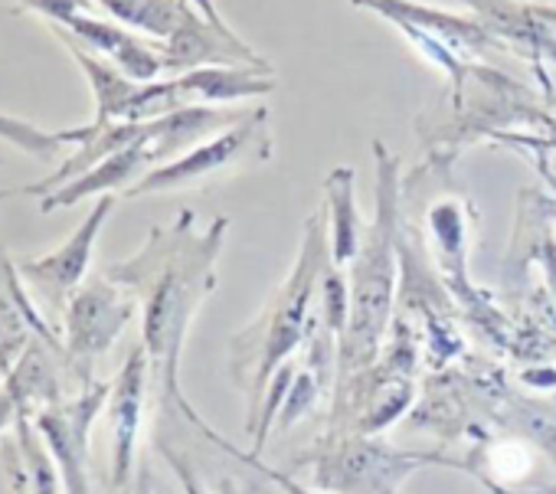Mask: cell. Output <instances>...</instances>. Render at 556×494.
Segmentation results:
<instances>
[{
    "instance_id": "6da1fadb",
    "label": "cell",
    "mask_w": 556,
    "mask_h": 494,
    "mask_svg": "<svg viewBox=\"0 0 556 494\" xmlns=\"http://www.w3.org/2000/svg\"><path fill=\"white\" fill-rule=\"evenodd\" d=\"M223 229L226 219H216L200 236L193 232V213H180L174 226L151 229L138 256L105 273L141 305V344L148 351L161 416H180L197 429H206V422L180 393V354L200 305L216 289V253Z\"/></svg>"
},
{
    "instance_id": "7a4b0ae2",
    "label": "cell",
    "mask_w": 556,
    "mask_h": 494,
    "mask_svg": "<svg viewBox=\"0 0 556 494\" xmlns=\"http://www.w3.org/2000/svg\"><path fill=\"white\" fill-rule=\"evenodd\" d=\"M328 213L318 210L308 226H305V239H302V256L299 266L292 269V276L286 279V286L275 292L271 305L262 308V315L239 334H232V380L245 383L249 396H252V416H249V429H255L258 422V396L262 387L268 383L271 370L282 364L295 347H302L308 341L312 331V299H315V286L325 279L331 259H328Z\"/></svg>"
},
{
    "instance_id": "3957f363",
    "label": "cell",
    "mask_w": 556,
    "mask_h": 494,
    "mask_svg": "<svg viewBox=\"0 0 556 494\" xmlns=\"http://www.w3.org/2000/svg\"><path fill=\"white\" fill-rule=\"evenodd\" d=\"M377 151V216L364 226L361 250L354 256L351 276V321L348 341L341 344V373L357 377L367 370L380 351L383 331L393 312L396 289V157L374 141Z\"/></svg>"
},
{
    "instance_id": "277c9868",
    "label": "cell",
    "mask_w": 556,
    "mask_h": 494,
    "mask_svg": "<svg viewBox=\"0 0 556 494\" xmlns=\"http://www.w3.org/2000/svg\"><path fill=\"white\" fill-rule=\"evenodd\" d=\"M138 299L112 282L109 276H92L73 295L63 318V347L66 364L79 390H89L96 380V364L112 351L118 334L135 321Z\"/></svg>"
},
{
    "instance_id": "5b68a950",
    "label": "cell",
    "mask_w": 556,
    "mask_h": 494,
    "mask_svg": "<svg viewBox=\"0 0 556 494\" xmlns=\"http://www.w3.org/2000/svg\"><path fill=\"white\" fill-rule=\"evenodd\" d=\"M112 210H115V197L102 193V200L92 206V213L79 223V229L60 245L56 253L17 259V273H21L27 292L34 295L43 318L53 325V331H60V334H63V318H66L73 295L86 286L99 232H102L105 219L112 216Z\"/></svg>"
},
{
    "instance_id": "8992f818",
    "label": "cell",
    "mask_w": 556,
    "mask_h": 494,
    "mask_svg": "<svg viewBox=\"0 0 556 494\" xmlns=\"http://www.w3.org/2000/svg\"><path fill=\"white\" fill-rule=\"evenodd\" d=\"M112 383L99 380L83 393H73L34 416L47 448L53 452L66 494H92V426L105 409Z\"/></svg>"
},
{
    "instance_id": "52a82bcc",
    "label": "cell",
    "mask_w": 556,
    "mask_h": 494,
    "mask_svg": "<svg viewBox=\"0 0 556 494\" xmlns=\"http://www.w3.org/2000/svg\"><path fill=\"white\" fill-rule=\"evenodd\" d=\"M426 461H445V458L406 455L367 439H341V442H328L315 484L334 494H396L403 478Z\"/></svg>"
},
{
    "instance_id": "ba28073f",
    "label": "cell",
    "mask_w": 556,
    "mask_h": 494,
    "mask_svg": "<svg viewBox=\"0 0 556 494\" xmlns=\"http://www.w3.org/2000/svg\"><path fill=\"white\" fill-rule=\"evenodd\" d=\"M262 128H265V115L262 112L249 115L242 125L226 128L216 138H206L203 144L190 148L184 157L154 167L138 183H131L125 190V197H148V193H161V190H180V187L203 183V180L242 164L245 154L268 161V141H262Z\"/></svg>"
},
{
    "instance_id": "9c48e42d",
    "label": "cell",
    "mask_w": 556,
    "mask_h": 494,
    "mask_svg": "<svg viewBox=\"0 0 556 494\" xmlns=\"http://www.w3.org/2000/svg\"><path fill=\"white\" fill-rule=\"evenodd\" d=\"M151 383V364L144 344H138L122 373L112 383L105 403L109 422V491H125L135 481V458H138V432L144 416V396Z\"/></svg>"
},
{
    "instance_id": "30bf717a",
    "label": "cell",
    "mask_w": 556,
    "mask_h": 494,
    "mask_svg": "<svg viewBox=\"0 0 556 494\" xmlns=\"http://www.w3.org/2000/svg\"><path fill=\"white\" fill-rule=\"evenodd\" d=\"M161 164H167V161H164V151L157 144V118H154L151 128H148V135L141 141H135L131 148L105 157L102 164H96L83 177L63 183L60 190L47 193L40 200V210L43 213H53V210H63V206H76L79 200H86L92 193H112V190H122L125 193L131 187V180L138 183L144 174H151Z\"/></svg>"
},
{
    "instance_id": "8fae6325",
    "label": "cell",
    "mask_w": 556,
    "mask_h": 494,
    "mask_svg": "<svg viewBox=\"0 0 556 494\" xmlns=\"http://www.w3.org/2000/svg\"><path fill=\"white\" fill-rule=\"evenodd\" d=\"M0 494H66L60 465L30 416L0 435Z\"/></svg>"
},
{
    "instance_id": "7c38bea8",
    "label": "cell",
    "mask_w": 556,
    "mask_h": 494,
    "mask_svg": "<svg viewBox=\"0 0 556 494\" xmlns=\"http://www.w3.org/2000/svg\"><path fill=\"white\" fill-rule=\"evenodd\" d=\"M34 338L63 344V334L53 331V325L37 308L34 295L27 292L17 273V259L0 250V377L14 370V364L21 360Z\"/></svg>"
},
{
    "instance_id": "4fadbf2b",
    "label": "cell",
    "mask_w": 556,
    "mask_h": 494,
    "mask_svg": "<svg viewBox=\"0 0 556 494\" xmlns=\"http://www.w3.org/2000/svg\"><path fill=\"white\" fill-rule=\"evenodd\" d=\"M351 4L370 8V11L383 14L390 24L419 27V30L432 34L435 40H442L445 47H452L462 60L471 56V53H478V50H491L494 47V37H491V30L484 24L462 21V17H448L442 11L409 4V0H351Z\"/></svg>"
},
{
    "instance_id": "5bb4252c",
    "label": "cell",
    "mask_w": 556,
    "mask_h": 494,
    "mask_svg": "<svg viewBox=\"0 0 556 494\" xmlns=\"http://www.w3.org/2000/svg\"><path fill=\"white\" fill-rule=\"evenodd\" d=\"M325 203L331 210V263L344 266L354 263L361 239H364V223L354 206V170L338 167L325 180Z\"/></svg>"
},
{
    "instance_id": "9a60e30c",
    "label": "cell",
    "mask_w": 556,
    "mask_h": 494,
    "mask_svg": "<svg viewBox=\"0 0 556 494\" xmlns=\"http://www.w3.org/2000/svg\"><path fill=\"white\" fill-rule=\"evenodd\" d=\"M180 89L190 96V102H239V99H258L271 89V79H262L258 73H245V69H219V66H206V69H193L187 76H177Z\"/></svg>"
},
{
    "instance_id": "2e32d148",
    "label": "cell",
    "mask_w": 556,
    "mask_h": 494,
    "mask_svg": "<svg viewBox=\"0 0 556 494\" xmlns=\"http://www.w3.org/2000/svg\"><path fill=\"white\" fill-rule=\"evenodd\" d=\"M157 448H161V455L167 458V465L174 468V474L180 478V484H184L187 494H249V491H252V487L242 484L236 474H219L216 481H206V474H203L180 448H174L167 439H157Z\"/></svg>"
},
{
    "instance_id": "e0dca14e",
    "label": "cell",
    "mask_w": 556,
    "mask_h": 494,
    "mask_svg": "<svg viewBox=\"0 0 556 494\" xmlns=\"http://www.w3.org/2000/svg\"><path fill=\"white\" fill-rule=\"evenodd\" d=\"M21 4L47 14L56 24L70 21L73 14H92V0H21Z\"/></svg>"
},
{
    "instance_id": "ac0fdd59",
    "label": "cell",
    "mask_w": 556,
    "mask_h": 494,
    "mask_svg": "<svg viewBox=\"0 0 556 494\" xmlns=\"http://www.w3.org/2000/svg\"><path fill=\"white\" fill-rule=\"evenodd\" d=\"M258 471H262V474H268L271 481H278V484H282V491H289V494H312V491H305V487H299L295 481H289L286 474H275V471H268V468H262V465H258Z\"/></svg>"
},
{
    "instance_id": "d6986e66",
    "label": "cell",
    "mask_w": 556,
    "mask_h": 494,
    "mask_svg": "<svg viewBox=\"0 0 556 494\" xmlns=\"http://www.w3.org/2000/svg\"><path fill=\"white\" fill-rule=\"evenodd\" d=\"M8 426H11V422H8V413H4V406H0V435L8 432Z\"/></svg>"
},
{
    "instance_id": "ffe728a7",
    "label": "cell",
    "mask_w": 556,
    "mask_h": 494,
    "mask_svg": "<svg viewBox=\"0 0 556 494\" xmlns=\"http://www.w3.org/2000/svg\"><path fill=\"white\" fill-rule=\"evenodd\" d=\"M14 193H17V190H0V203H4L8 197H14Z\"/></svg>"
},
{
    "instance_id": "44dd1931",
    "label": "cell",
    "mask_w": 556,
    "mask_h": 494,
    "mask_svg": "<svg viewBox=\"0 0 556 494\" xmlns=\"http://www.w3.org/2000/svg\"><path fill=\"white\" fill-rule=\"evenodd\" d=\"M0 383H4V377H0Z\"/></svg>"
}]
</instances>
